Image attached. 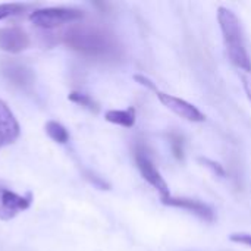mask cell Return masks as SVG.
<instances>
[{
    "mask_svg": "<svg viewBox=\"0 0 251 251\" xmlns=\"http://www.w3.org/2000/svg\"><path fill=\"white\" fill-rule=\"evenodd\" d=\"M218 21L224 34V40L226 44V51L229 60L241 71L251 72V59L243 43V32L238 16L228 7H219Z\"/></svg>",
    "mask_w": 251,
    "mask_h": 251,
    "instance_id": "obj_2",
    "label": "cell"
},
{
    "mask_svg": "<svg viewBox=\"0 0 251 251\" xmlns=\"http://www.w3.org/2000/svg\"><path fill=\"white\" fill-rule=\"evenodd\" d=\"M46 132H47V135L53 141H56L59 144H66L69 141V132H68V129L62 124H59L56 121H49L46 124Z\"/></svg>",
    "mask_w": 251,
    "mask_h": 251,
    "instance_id": "obj_12",
    "label": "cell"
},
{
    "mask_svg": "<svg viewBox=\"0 0 251 251\" xmlns=\"http://www.w3.org/2000/svg\"><path fill=\"white\" fill-rule=\"evenodd\" d=\"M229 240H231L232 243H237V244H244V246H249V247H251V234H244V232L231 234Z\"/></svg>",
    "mask_w": 251,
    "mask_h": 251,
    "instance_id": "obj_15",
    "label": "cell"
},
{
    "mask_svg": "<svg viewBox=\"0 0 251 251\" xmlns=\"http://www.w3.org/2000/svg\"><path fill=\"white\" fill-rule=\"evenodd\" d=\"M134 79H135L138 84H141V85H144V87H147V88H150V90H153V91H157L156 85H154L149 78H146L144 75H134Z\"/></svg>",
    "mask_w": 251,
    "mask_h": 251,
    "instance_id": "obj_16",
    "label": "cell"
},
{
    "mask_svg": "<svg viewBox=\"0 0 251 251\" xmlns=\"http://www.w3.org/2000/svg\"><path fill=\"white\" fill-rule=\"evenodd\" d=\"M21 134L19 124L9 106L0 100V150L9 144H13Z\"/></svg>",
    "mask_w": 251,
    "mask_h": 251,
    "instance_id": "obj_8",
    "label": "cell"
},
{
    "mask_svg": "<svg viewBox=\"0 0 251 251\" xmlns=\"http://www.w3.org/2000/svg\"><path fill=\"white\" fill-rule=\"evenodd\" d=\"M68 99L72 103H76V104H79V106H82V107H85V109H88L90 112H94V113H97L99 109H100L99 104L93 100V97H90L88 94L79 93V91H72L68 96Z\"/></svg>",
    "mask_w": 251,
    "mask_h": 251,
    "instance_id": "obj_13",
    "label": "cell"
},
{
    "mask_svg": "<svg viewBox=\"0 0 251 251\" xmlns=\"http://www.w3.org/2000/svg\"><path fill=\"white\" fill-rule=\"evenodd\" d=\"M200 160H201L203 163H209V165H206V166H212V168H213V171H215V172H218L219 175H224V174H225V172H224V169L219 166V163H215V162H212V160H209V159H200Z\"/></svg>",
    "mask_w": 251,
    "mask_h": 251,
    "instance_id": "obj_19",
    "label": "cell"
},
{
    "mask_svg": "<svg viewBox=\"0 0 251 251\" xmlns=\"http://www.w3.org/2000/svg\"><path fill=\"white\" fill-rule=\"evenodd\" d=\"M243 81H244V88H246V93H247L249 99L251 100V75H243Z\"/></svg>",
    "mask_w": 251,
    "mask_h": 251,
    "instance_id": "obj_20",
    "label": "cell"
},
{
    "mask_svg": "<svg viewBox=\"0 0 251 251\" xmlns=\"http://www.w3.org/2000/svg\"><path fill=\"white\" fill-rule=\"evenodd\" d=\"M29 47L28 34L18 26L0 28V50L7 53H21Z\"/></svg>",
    "mask_w": 251,
    "mask_h": 251,
    "instance_id": "obj_7",
    "label": "cell"
},
{
    "mask_svg": "<svg viewBox=\"0 0 251 251\" xmlns=\"http://www.w3.org/2000/svg\"><path fill=\"white\" fill-rule=\"evenodd\" d=\"M135 163H137V168L141 172L143 178L159 191L162 199L171 197L169 187H168L166 181L163 179V176L160 175V172L156 169V166L153 165V162L149 159V156L146 153H143L141 150H137V153H135Z\"/></svg>",
    "mask_w": 251,
    "mask_h": 251,
    "instance_id": "obj_6",
    "label": "cell"
},
{
    "mask_svg": "<svg viewBox=\"0 0 251 251\" xmlns=\"http://www.w3.org/2000/svg\"><path fill=\"white\" fill-rule=\"evenodd\" d=\"M106 121L115 125H121L125 128H131L135 124V110L128 109V110H109L104 115Z\"/></svg>",
    "mask_w": 251,
    "mask_h": 251,
    "instance_id": "obj_11",
    "label": "cell"
},
{
    "mask_svg": "<svg viewBox=\"0 0 251 251\" xmlns=\"http://www.w3.org/2000/svg\"><path fill=\"white\" fill-rule=\"evenodd\" d=\"M26 9V4H21V3H1L0 4V21L9 18V16H15L22 13Z\"/></svg>",
    "mask_w": 251,
    "mask_h": 251,
    "instance_id": "obj_14",
    "label": "cell"
},
{
    "mask_svg": "<svg viewBox=\"0 0 251 251\" xmlns=\"http://www.w3.org/2000/svg\"><path fill=\"white\" fill-rule=\"evenodd\" d=\"M84 18V12L72 7H44L35 9L29 15V21L44 29H51L59 25L75 22Z\"/></svg>",
    "mask_w": 251,
    "mask_h": 251,
    "instance_id": "obj_3",
    "label": "cell"
},
{
    "mask_svg": "<svg viewBox=\"0 0 251 251\" xmlns=\"http://www.w3.org/2000/svg\"><path fill=\"white\" fill-rule=\"evenodd\" d=\"M156 96L159 97V100L162 101V104L165 107H168L169 110H172L175 115H178L179 118L185 119V121H190V122H203L206 118L204 115L191 103L179 99V97H175L172 94H168V93H163V91H156Z\"/></svg>",
    "mask_w": 251,
    "mask_h": 251,
    "instance_id": "obj_5",
    "label": "cell"
},
{
    "mask_svg": "<svg viewBox=\"0 0 251 251\" xmlns=\"http://www.w3.org/2000/svg\"><path fill=\"white\" fill-rule=\"evenodd\" d=\"M32 203V196L28 193L26 196H19L7 188L0 187V219L10 221L18 213L29 209Z\"/></svg>",
    "mask_w": 251,
    "mask_h": 251,
    "instance_id": "obj_4",
    "label": "cell"
},
{
    "mask_svg": "<svg viewBox=\"0 0 251 251\" xmlns=\"http://www.w3.org/2000/svg\"><path fill=\"white\" fill-rule=\"evenodd\" d=\"M162 203L171 207H178V209H184L191 212L193 215L199 216L203 221L212 222L215 219V213L212 210L210 206H207L206 203H201L199 200L194 199H187V197H168V199H162Z\"/></svg>",
    "mask_w": 251,
    "mask_h": 251,
    "instance_id": "obj_9",
    "label": "cell"
},
{
    "mask_svg": "<svg viewBox=\"0 0 251 251\" xmlns=\"http://www.w3.org/2000/svg\"><path fill=\"white\" fill-rule=\"evenodd\" d=\"M3 75L6 76V79L19 87V88H28L34 84V72L25 66V65H21V63H7L4 68H3Z\"/></svg>",
    "mask_w": 251,
    "mask_h": 251,
    "instance_id": "obj_10",
    "label": "cell"
},
{
    "mask_svg": "<svg viewBox=\"0 0 251 251\" xmlns=\"http://www.w3.org/2000/svg\"><path fill=\"white\" fill-rule=\"evenodd\" d=\"M87 178L91 181V182H94L97 187H100V188H104V190H107V184L106 182H103L99 176H96V175H93V174H90V172H87Z\"/></svg>",
    "mask_w": 251,
    "mask_h": 251,
    "instance_id": "obj_17",
    "label": "cell"
},
{
    "mask_svg": "<svg viewBox=\"0 0 251 251\" xmlns=\"http://www.w3.org/2000/svg\"><path fill=\"white\" fill-rule=\"evenodd\" d=\"M172 146H174V151H175V156L176 157H182V143L179 138L174 140L172 141Z\"/></svg>",
    "mask_w": 251,
    "mask_h": 251,
    "instance_id": "obj_18",
    "label": "cell"
},
{
    "mask_svg": "<svg viewBox=\"0 0 251 251\" xmlns=\"http://www.w3.org/2000/svg\"><path fill=\"white\" fill-rule=\"evenodd\" d=\"M63 43L74 51L100 60L118 59L121 44L116 35L96 24H74L63 32Z\"/></svg>",
    "mask_w": 251,
    "mask_h": 251,
    "instance_id": "obj_1",
    "label": "cell"
}]
</instances>
